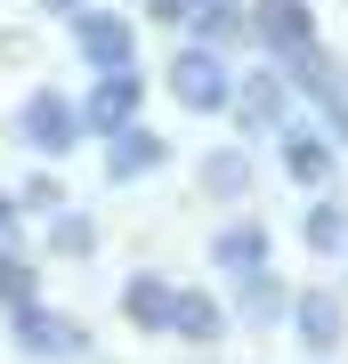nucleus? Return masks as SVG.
Here are the masks:
<instances>
[{
    "label": "nucleus",
    "mask_w": 348,
    "mask_h": 364,
    "mask_svg": "<svg viewBox=\"0 0 348 364\" xmlns=\"http://www.w3.org/2000/svg\"><path fill=\"white\" fill-rule=\"evenodd\" d=\"M211 259H219V267H235V275H251L259 259H268V235H259V227H227L219 243H211Z\"/></svg>",
    "instance_id": "nucleus-8"
},
{
    "label": "nucleus",
    "mask_w": 348,
    "mask_h": 364,
    "mask_svg": "<svg viewBox=\"0 0 348 364\" xmlns=\"http://www.w3.org/2000/svg\"><path fill=\"white\" fill-rule=\"evenodd\" d=\"M243 114L259 122V130H268V122H284V90H275V81H259V90L243 97Z\"/></svg>",
    "instance_id": "nucleus-13"
},
{
    "label": "nucleus",
    "mask_w": 348,
    "mask_h": 364,
    "mask_svg": "<svg viewBox=\"0 0 348 364\" xmlns=\"http://www.w3.org/2000/svg\"><path fill=\"white\" fill-rule=\"evenodd\" d=\"M49 9H73V0H49Z\"/></svg>",
    "instance_id": "nucleus-20"
},
{
    "label": "nucleus",
    "mask_w": 348,
    "mask_h": 364,
    "mask_svg": "<svg viewBox=\"0 0 348 364\" xmlns=\"http://www.w3.org/2000/svg\"><path fill=\"white\" fill-rule=\"evenodd\" d=\"M259 41H268L275 57H300V49H316V25H308V9H300V0H268Z\"/></svg>",
    "instance_id": "nucleus-5"
},
{
    "label": "nucleus",
    "mask_w": 348,
    "mask_h": 364,
    "mask_svg": "<svg viewBox=\"0 0 348 364\" xmlns=\"http://www.w3.org/2000/svg\"><path fill=\"white\" fill-rule=\"evenodd\" d=\"M203 178L219 186V195H243V178H251V162H243V154H219V162L203 170Z\"/></svg>",
    "instance_id": "nucleus-14"
},
{
    "label": "nucleus",
    "mask_w": 348,
    "mask_h": 364,
    "mask_svg": "<svg viewBox=\"0 0 348 364\" xmlns=\"http://www.w3.org/2000/svg\"><path fill=\"white\" fill-rule=\"evenodd\" d=\"M16 138L41 146V154H65V146H81V114L41 90V97H25V114H16Z\"/></svg>",
    "instance_id": "nucleus-2"
},
{
    "label": "nucleus",
    "mask_w": 348,
    "mask_h": 364,
    "mask_svg": "<svg viewBox=\"0 0 348 364\" xmlns=\"http://www.w3.org/2000/svg\"><path fill=\"white\" fill-rule=\"evenodd\" d=\"M170 90H179V105H194V114H219V105L235 97L227 57H219V49H186L179 65H170Z\"/></svg>",
    "instance_id": "nucleus-1"
},
{
    "label": "nucleus",
    "mask_w": 348,
    "mask_h": 364,
    "mask_svg": "<svg viewBox=\"0 0 348 364\" xmlns=\"http://www.w3.org/2000/svg\"><path fill=\"white\" fill-rule=\"evenodd\" d=\"M130 114H138V73L114 65V73L97 81V97L81 105V130H105V138H114V130H130Z\"/></svg>",
    "instance_id": "nucleus-3"
},
{
    "label": "nucleus",
    "mask_w": 348,
    "mask_h": 364,
    "mask_svg": "<svg viewBox=\"0 0 348 364\" xmlns=\"http://www.w3.org/2000/svg\"><path fill=\"white\" fill-rule=\"evenodd\" d=\"M170 332H186V340H219V308H211V299H194V291H170Z\"/></svg>",
    "instance_id": "nucleus-10"
},
{
    "label": "nucleus",
    "mask_w": 348,
    "mask_h": 364,
    "mask_svg": "<svg viewBox=\"0 0 348 364\" xmlns=\"http://www.w3.org/2000/svg\"><path fill=\"white\" fill-rule=\"evenodd\" d=\"M154 16H186V0H154Z\"/></svg>",
    "instance_id": "nucleus-18"
},
{
    "label": "nucleus",
    "mask_w": 348,
    "mask_h": 364,
    "mask_svg": "<svg viewBox=\"0 0 348 364\" xmlns=\"http://www.w3.org/2000/svg\"><path fill=\"white\" fill-rule=\"evenodd\" d=\"M90 243H97L90 219H57V251H90Z\"/></svg>",
    "instance_id": "nucleus-16"
},
{
    "label": "nucleus",
    "mask_w": 348,
    "mask_h": 364,
    "mask_svg": "<svg viewBox=\"0 0 348 364\" xmlns=\"http://www.w3.org/2000/svg\"><path fill=\"white\" fill-rule=\"evenodd\" d=\"M300 340L308 348H340V299L332 291H300Z\"/></svg>",
    "instance_id": "nucleus-7"
},
{
    "label": "nucleus",
    "mask_w": 348,
    "mask_h": 364,
    "mask_svg": "<svg viewBox=\"0 0 348 364\" xmlns=\"http://www.w3.org/2000/svg\"><path fill=\"white\" fill-rule=\"evenodd\" d=\"M81 57H90L97 73L130 65V25H122V16H81Z\"/></svg>",
    "instance_id": "nucleus-6"
},
{
    "label": "nucleus",
    "mask_w": 348,
    "mask_h": 364,
    "mask_svg": "<svg viewBox=\"0 0 348 364\" xmlns=\"http://www.w3.org/2000/svg\"><path fill=\"white\" fill-rule=\"evenodd\" d=\"M114 138H122V146H114V162H105L114 178H138V170L162 162V138H154V130H114Z\"/></svg>",
    "instance_id": "nucleus-9"
},
{
    "label": "nucleus",
    "mask_w": 348,
    "mask_h": 364,
    "mask_svg": "<svg viewBox=\"0 0 348 364\" xmlns=\"http://www.w3.org/2000/svg\"><path fill=\"white\" fill-rule=\"evenodd\" d=\"M0 299H33V267H16V259H0Z\"/></svg>",
    "instance_id": "nucleus-17"
},
{
    "label": "nucleus",
    "mask_w": 348,
    "mask_h": 364,
    "mask_svg": "<svg viewBox=\"0 0 348 364\" xmlns=\"http://www.w3.org/2000/svg\"><path fill=\"white\" fill-rule=\"evenodd\" d=\"M308 243H316V251L340 243V210H308Z\"/></svg>",
    "instance_id": "nucleus-15"
},
{
    "label": "nucleus",
    "mask_w": 348,
    "mask_h": 364,
    "mask_svg": "<svg viewBox=\"0 0 348 364\" xmlns=\"http://www.w3.org/2000/svg\"><path fill=\"white\" fill-rule=\"evenodd\" d=\"M16 340H25L33 356H73V348H81V332L65 324V316L33 308V299H16Z\"/></svg>",
    "instance_id": "nucleus-4"
},
{
    "label": "nucleus",
    "mask_w": 348,
    "mask_h": 364,
    "mask_svg": "<svg viewBox=\"0 0 348 364\" xmlns=\"http://www.w3.org/2000/svg\"><path fill=\"white\" fill-rule=\"evenodd\" d=\"M122 308L138 316L146 332H162V324H170V284H154V275H138V284L122 291Z\"/></svg>",
    "instance_id": "nucleus-11"
},
{
    "label": "nucleus",
    "mask_w": 348,
    "mask_h": 364,
    "mask_svg": "<svg viewBox=\"0 0 348 364\" xmlns=\"http://www.w3.org/2000/svg\"><path fill=\"white\" fill-rule=\"evenodd\" d=\"M324 162H332V154H324L316 138H292L284 146V170H292V178H324Z\"/></svg>",
    "instance_id": "nucleus-12"
},
{
    "label": "nucleus",
    "mask_w": 348,
    "mask_h": 364,
    "mask_svg": "<svg viewBox=\"0 0 348 364\" xmlns=\"http://www.w3.org/2000/svg\"><path fill=\"white\" fill-rule=\"evenodd\" d=\"M0 235H9V203H0Z\"/></svg>",
    "instance_id": "nucleus-19"
}]
</instances>
